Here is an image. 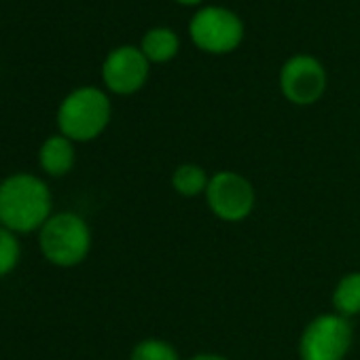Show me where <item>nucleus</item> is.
Masks as SVG:
<instances>
[{
  "mask_svg": "<svg viewBox=\"0 0 360 360\" xmlns=\"http://www.w3.org/2000/svg\"><path fill=\"white\" fill-rule=\"evenodd\" d=\"M51 219V193L34 174H13L0 183V225L30 233Z\"/></svg>",
  "mask_w": 360,
  "mask_h": 360,
  "instance_id": "1",
  "label": "nucleus"
},
{
  "mask_svg": "<svg viewBox=\"0 0 360 360\" xmlns=\"http://www.w3.org/2000/svg\"><path fill=\"white\" fill-rule=\"evenodd\" d=\"M110 100L98 87L70 91L58 108V127L72 142L96 140L110 123Z\"/></svg>",
  "mask_w": 360,
  "mask_h": 360,
  "instance_id": "2",
  "label": "nucleus"
},
{
  "mask_svg": "<svg viewBox=\"0 0 360 360\" xmlns=\"http://www.w3.org/2000/svg\"><path fill=\"white\" fill-rule=\"evenodd\" d=\"M43 257L58 267H75L83 263L91 250V231L83 217L62 212L51 217L39 233Z\"/></svg>",
  "mask_w": 360,
  "mask_h": 360,
  "instance_id": "3",
  "label": "nucleus"
},
{
  "mask_svg": "<svg viewBox=\"0 0 360 360\" xmlns=\"http://www.w3.org/2000/svg\"><path fill=\"white\" fill-rule=\"evenodd\" d=\"M354 343V326L341 314H320L299 337L301 360H345Z\"/></svg>",
  "mask_w": 360,
  "mask_h": 360,
  "instance_id": "4",
  "label": "nucleus"
},
{
  "mask_svg": "<svg viewBox=\"0 0 360 360\" xmlns=\"http://www.w3.org/2000/svg\"><path fill=\"white\" fill-rule=\"evenodd\" d=\"M191 41L198 49L225 56L236 51L244 41V22L227 7H204L189 24Z\"/></svg>",
  "mask_w": 360,
  "mask_h": 360,
  "instance_id": "5",
  "label": "nucleus"
},
{
  "mask_svg": "<svg viewBox=\"0 0 360 360\" xmlns=\"http://www.w3.org/2000/svg\"><path fill=\"white\" fill-rule=\"evenodd\" d=\"M206 202L212 214L223 223H242L257 206V191L250 180L240 172L223 169L210 176Z\"/></svg>",
  "mask_w": 360,
  "mask_h": 360,
  "instance_id": "6",
  "label": "nucleus"
},
{
  "mask_svg": "<svg viewBox=\"0 0 360 360\" xmlns=\"http://www.w3.org/2000/svg\"><path fill=\"white\" fill-rule=\"evenodd\" d=\"M280 89L290 104H316L326 91V70L314 56H292L280 70Z\"/></svg>",
  "mask_w": 360,
  "mask_h": 360,
  "instance_id": "7",
  "label": "nucleus"
},
{
  "mask_svg": "<svg viewBox=\"0 0 360 360\" xmlns=\"http://www.w3.org/2000/svg\"><path fill=\"white\" fill-rule=\"evenodd\" d=\"M150 62L138 47L123 45L112 49L102 64L104 85L119 96H131L140 91L148 79Z\"/></svg>",
  "mask_w": 360,
  "mask_h": 360,
  "instance_id": "8",
  "label": "nucleus"
},
{
  "mask_svg": "<svg viewBox=\"0 0 360 360\" xmlns=\"http://www.w3.org/2000/svg\"><path fill=\"white\" fill-rule=\"evenodd\" d=\"M75 142L62 134L49 136L39 150V163L49 176H66L75 167Z\"/></svg>",
  "mask_w": 360,
  "mask_h": 360,
  "instance_id": "9",
  "label": "nucleus"
},
{
  "mask_svg": "<svg viewBox=\"0 0 360 360\" xmlns=\"http://www.w3.org/2000/svg\"><path fill=\"white\" fill-rule=\"evenodd\" d=\"M180 49V41L178 34L169 28H150L144 39H142V47L140 51L144 53V58L150 64H165L169 60L176 58Z\"/></svg>",
  "mask_w": 360,
  "mask_h": 360,
  "instance_id": "10",
  "label": "nucleus"
},
{
  "mask_svg": "<svg viewBox=\"0 0 360 360\" xmlns=\"http://www.w3.org/2000/svg\"><path fill=\"white\" fill-rule=\"evenodd\" d=\"M208 185H210V176L198 163H180L172 174V187L183 198L206 195Z\"/></svg>",
  "mask_w": 360,
  "mask_h": 360,
  "instance_id": "11",
  "label": "nucleus"
},
{
  "mask_svg": "<svg viewBox=\"0 0 360 360\" xmlns=\"http://www.w3.org/2000/svg\"><path fill=\"white\" fill-rule=\"evenodd\" d=\"M333 307L345 318L360 314V271H352L337 282L333 290Z\"/></svg>",
  "mask_w": 360,
  "mask_h": 360,
  "instance_id": "12",
  "label": "nucleus"
},
{
  "mask_svg": "<svg viewBox=\"0 0 360 360\" xmlns=\"http://www.w3.org/2000/svg\"><path fill=\"white\" fill-rule=\"evenodd\" d=\"M129 360H180L176 347L159 337L142 339L129 354Z\"/></svg>",
  "mask_w": 360,
  "mask_h": 360,
  "instance_id": "13",
  "label": "nucleus"
},
{
  "mask_svg": "<svg viewBox=\"0 0 360 360\" xmlns=\"http://www.w3.org/2000/svg\"><path fill=\"white\" fill-rule=\"evenodd\" d=\"M20 257H22V248L15 233L0 225V278L9 276L15 269Z\"/></svg>",
  "mask_w": 360,
  "mask_h": 360,
  "instance_id": "14",
  "label": "nucleus"
},
{
  "mask_svg": "<svg viewBox=\"0 0 360 360\" xmlns=\"http://www.w3.org/2000/svg\"><path fill=\"white\" fill-rule=\"evenodd\" d=\"M189 360H231V358H227V356H223V354L204 352V354H195V356H193V358H189Z\"/></svg>",
  "mask_w": 360,
  "mask_h": 360,
  "instance_id": "15",
  "label": "nucleus"
},
{
  "mask_svg": "<svg viewBox=\"0 0 360 360\" xmlns=\"http://www.w3.org/2000/svg\"><path fill=\"white\" fill-rule=\"evenodd\" d=\"M178 5H185V7H195L200 3H204V0H176Z\"/></svg>",
  "mask_w": 360,
  "mask_h": 360,
  "instance_id": "16",
  "label": "nucleus"
}]
</instances>
